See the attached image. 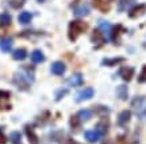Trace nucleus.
I'll return each mask as SVG.
<instances>
[{
	"instance_id": "0eeeda50",
	"label": "nucleus",
	"mask_w": 146,
	"mask_h": 144,
	"mask_svg": "<svg viewBox=\"0 0 146 144\" xmlns=\"http://www.w3.org/2000/svg\"><path fill=\"white\" fill-rule=\"evenodd\" d=\"M12 45H13V38L12 37H1L0 38V50L4 52V53H8L9 50L12 49Z\"/></svg>"
},
{
	"instance_id": "c85d7f7f",
	"label": "nucleus",
	"mask_w": 146,
	"mask_h": 144,
	"mask_svg": "<svg viewBox=\"0 0 146 144\" xmlns=\"http://www.w3.org/2000/svg\"><path fill=\"white\" fill-rule=\"evenodd\" d=\"M8 141V137L4 135V130L3 127H0V144H5Z\"/></svg>"
},
{
	"instance_id": "dca6fc26",
	"label": "nucleus",
	"mask_w": 146,
	"mask_h": 144,
	"mask_svg": "<svg viewBox=\"0 0 146 144\" xmlns=\"http://www.w3.org/2000/svg\"><path fill=\"white\" fill-rule=\"evenodd\" d=\"M115 93H117V97H118L121 101H126V99H127L129 90H127L126 85H119V86L115 89Z\"/></svg>"
},
{
	"instance_id": "7ed1b4c3",
	"label": "nucleus",
	"mask_w": 146,
	"mask_h": 144,
	"mask_svg": "<svg viewBox=\"0 0 146 144\" xmlns=\"http://www.w3.org/2000/svg\"><path fill=\"white\" fill-rule=\"evenodd\" d=\"M93 95H94V90H93L92 87H85L84 90H81L80 93L76 94L74 101H76L77 103H81V102H84V101H89Z\"/></svg>"
},
{
	"instance_id": "39448f33",
	"label": "nucleus",
	"mask_w": 146,
	"mask_h": 144,
	"mask_svg": "<svg viewBox=\"0 0 146 144\" xmlns=\"http://www.w3.org/2000/svg\"><path fill=\"white\" fill-rule=\"evenodd\" d=\"M50 72L54 76H62L66 72V65L61 61H54L53 64L50 65Z\"/></svg>"
},
{
	"instance_id": "a878e982",
	"label": "nucleus",
	"mask_w": 146,
	"mask_h": 144,
	"mask_svg": "<svg viewBox=\"0 0 146 144\" xmlns=\"http://www.w3.org/2000/svg\"><path fill=\"white\" fill-rule=\"evenodd\" d=\"M66 94H68V89H60V90L56 91V98L54 99L58 102V101H61V99L64 98V95H66Z\"/></svg>"
},
{
	"instance_id": "ddd939ff",
	"label": "nucleus",
	"mask_w": 146,
	"mask_h": 144,
	"mask_svg": "<svg viewBox=\"0 0 146 144\" xmlns=\"http://www.w3.org/2000/svg\"><path fill=\"white\" fill-rule=\"evenodd\" d=\"M27 56H28V53H27V50L24 49V48H17V49H15L13 50V53H12V58L16 60V61L25 60Z\"/></svg>"
},
{
	"instance_id": "b1692460",
	"label": "nucleus",
	"mask_w": 146,
	"mask_h": 144,
	"mask_svg": "<svg viewBox=\"0 0 146 144\" xmlns=\"http://www.w3.org/2000/svg\"><path fill=\"white\" fill-rule=\"evenodd\" d=\"M12 23V17L9 13H0V27H8V25H11Z\"/></svg>"
},
{
	"instance_id": "412c9836",
	"label": "nucleus",
	"mask_w": 146,
	"mask_h": 144,
	"mask_svg": "<svg viewBox=\"0 0 146 144\" xmlns=\"http://www.w3.org/2000/svg\"><path fill=\"white\" fill-rule=\"evenodd\" d=\"M93 5H94V8L105 12V13H106V12L109 11V8H110V5H109L108 3H105L104 0H93Z\"/></svg>"
},
{
	"instance_id": "423d86ee",
	"label": "nucleus",
	"mask_w": 146,
	"mask_h": 144,
	"mask_svg": "<svg viewBox=\"0 0 146 144\" xmlns=\"http://www.w3.org/2000/svg\"><path fill=\"white\" fill-rule=\"evenodd\" d=\"M90 9H89V5L86 3H80L77 4L76 7L73 8V13L77 16V17H84V16H88Z\"/></svg>"
},
{
	"instance_id": "6ab92c4d",
	"label": "nucleus",
	"mask_w": 146,
	"mask_h": 144,
	"mask_svg": "<svg viewBox=\"0 0 146 144\" xmlns=\"http://www.w3.org/2000/svg\"><path fill=\"white\" fill-rule=\"evenodd\" d=\"M134 3H135V0H118V5H117L118 12H123V11H126V9H129Z\"/></svg>"
},
{
	"instance_id": "4468645a",
	"label": "nucleus",
	"mask_w": 146,
	"mask_h": 144,
	"mask_svg": "<svg viewBox=\"0 0 146 144\" xmlns=\"http://www.w3.org/2000/svg\"><path fill=\"white\" fill-rule=\"evenodd\" d=\"M84 136H85V139L89 141V143H97V141L100 140V137H101V135L97 131H85V133H84Z\"/></svg>"
},
{
	"instance_id": "393cba45",
	"label": "nucleus",
	"mask_w": 146,
	"mask_h": 144,
	"mask_svg": "<svg viewBox=\"0 0 146 144\" xmlns=\"http://www.w3.org/2000/svg\"><path fill=\"white\" fill-rule=\"evenodd\" d=\"M143 103H145V98H143L142 95H138V97H135V98L131 101V107L135 108V110H141L143 106Z\"/></svg>"
},
{
	"instance_id": "f257e3e1",
	"label": "nucleus",
	"mask_w": 146,
	"mask_h": 144,
	"mask_svg": "<svg viewBox=\"0 0 146 144\" xmlns=\"http://www.w3.org/2000/svg\"><path fill=\"white\" fill-rule=\"evenodd\" d=\"M86 29H88L86 23L80 21V20H73V21H70L69 23V28H68V37H69L70 41H76L77 37H78L81 33H84Z\"/></svg>"
},
{
	"instance_id": "2eb2a0df",
	"label": "nucleus",
	"mask_w": 146,
	"mask_h": 144,
	"mask_svg": "<svg viewBox=\"0 0 146 144\" xmlns=\"http://www.w3.org/2000/svg\"><path fill=\"white\" fill-rule=\"evenodd\" d=\"M77 118H78V120L82 123V122H88V120H90V118L93 116V111H90V110H80L78 112H77V115H76Z\"/></svg>"
},
{
	"instance_id": "9b49d317",
	"label": "nucleus",
	"mask_w": 146,
	"mask_h": 144,
	"mask_svg": "<svg viewBox=\"0 0 146 144\" xmlns=\"http://www.w3.org/2000/svg\"><path fill=\"white\" fill-rule=\"evenodd\" d=\"M31 61L33 64H41L45 61V56L40 49H35L31 53Z\"/></svg>"
},
{
	"instance_id": "7c9ffc66",
	"label": "nucleus",
	"mask_w": 146,
	"mask_h": 144,
	"mask_svg": "<svg viewBox=\"0 0 146 144\" xmlns=\"http://www.w3.org/2000/svg\"><path fill=\"white\" fill-rule=\"evenodd\" d=\"M138 81L139 82H146V65L142 68V72H141V74L138 77Z\"/></svg>"
},
{
	"instance_id": "9d476101",
	"label": "nucleus",
	"mask_w": 146,
	"mask_h": 144,
	"mask_svg": "<svg viewBox=\"0 0 146 144\" xmlns=\"http://www.w3.org/2000/svg\"><path fill=\"white\" fill-rule=\"evenodd\" d=\"M119 76H121V78H122L123 81H126V82H129V81H131V78H133V76H134V69L133 68H122L121 70H119Z\"/></svg>"
},
{
	"instance_id": "1a4fd4ad",
	"label": "nucleus",
	"mask_w": 146,
	"mask_h": 144,
	"mask_svg": "<svg viewBox=\"0 0 146 144\" xmlns=\"http://www.w3.org/2000/svg\"><path fill=\"white\" fill-rule=\"evenodd\" d=\"M66 84L69 85L72 87H77V86H82L84 84V78H82V74L80 73H76V74H73L70 78L66 80Z\"/></svg>"
},
{
	"instance_id": "2f4dec72",
	"label": "nucleus",
	"mask_w": 146,
	"mask_h": 144,
	"mask_svg": "<svg viewBox=\"0 0 146 144\" xmlns=\"http://www.w3.org/2000/svg\"><path fill=\"white\" fill-rule=\"evenodd\" d=\"M64 144H80V143H77L76 140H73V139H70V137H66Z\"/></svg>"
},
{
	"instance_id": "c756f323",
	"label": "nucleus",
	"mask_w": 146,
	"mask_h": 144,
	"mask_svg": "<svg viewBox=\"0 0 146 144\" xmlns=\"http://www.w3.org/2000/svg\"><path fill=\"white\" fill-rule=\"evenodd\" d=\"M11 98V93L7 90H0V99H9Z\"/></svg>"
},
{
	"instance_id": "473e14b6",
	"label": "nucleus",
	"mask_w": 146,
	"mask_h": 144,
	"mask_svg": "<svg viewBox=\"0 0 146 144\" xmlns=\"http://www.w3.org/2000/svg\"><path fill=\"white\" fill-rule=\"evenodd\" d=\"M38 3H44V0H37Z\"/></svg>"
},
{
	"instance_id": "5701e85b",
	"label": "nucleus",
	"mask_w": 146,
	"mask_h": 144,
	"mask_svg": "<svg viewBox=\"0 0 146 144\" xmlns=\"http://www.w3.org/2000/svg\"><path fill=\"white\" fill-rule=\"evenodd\" d=\"M32 17H33V16H32L31 12L24 11V12H21V13L19 15L17 20H19V23H20V24H28V23H31Z\"/></svg>"
},
{
	"instance_id": "f8f14e48",
	"label": "nucleus",
	"mask_w": 146,
	"mask_h": 144,
	"mask_svg": "<svg viewBox=\"0 0 146 144\" xmlns=\"http://www.w3.org/2000/svg\"><path fill=\"white\" fill-rule=\"evenodd\" d=\"M92 41L94 42V44H104L105 41H106V37H105V34L101 32V29H96L94 32H93L92 34Z\"/></svg>"
},
{
	"instance_id": "aec40b11",
	"label": "nucleus",
	"mask_w": 146,
	"mask_h": 144,
	"mask_svg": "<svg viewBox=\"0 0 146 144\" xmlns=\"http://www.w3.org/2000/svg\"><path fill=\"white\" fill-rule=\"evenodd\" d=\"M108 128H109V122L106 120H101V122H98L97 123V126H96V131L100 135H105V133L108 132Z\"/></svg>"
},
{
	"instance_id": "4be33fe9",
	"label": "nucleus",
	"mask_w": 146,
	"mask_h": 144,
	"mask_svg": "<svg viewBox=\"0 0 146 144\" xmlns=\"http://www.w3.org/2000/svg\"><path fill=\"white\" fill-rule=\"evenodd\" d=\"M8 139H9V143L11 144H23L21 143V133L19 131H12L9 133Z\"/></svg>"
},
{
	"instance_id": "6e6552de",
	"label": "nucleus",
	"mask_w": 146,
	"mask_h": 144,
	"mask_svg": "<svg viewBox=\"0 0 146 144\" xmlns=\"http://www.w3.org/2000/svg\"><path fill=\"white\" fill-rule=\"evenodd\" d=\"M130 118H131V112L130 110H123L119 112L118 118H117V124L123 127V126H126L129 122H130Z\"/></svg>"
},
{
	"instance_id": "bb28decb",
	"label": "nucleus",
	"mask_w": 146,
	"mask_h": 144,
	"mask_svg": "<svg viewBox=\"0 0 146 144\" xmlns=\"http://www.w3.org/2000/svg\"><path fill=\"white\" fill-rule=\"evenodd\" d=\"M69 123H70V126H72V128H78V127H80V124H81V122L78 120V118H77L76 115L70 118Z\"/></svg>"
},
{
	"instance_id": "f3484780",
	"label": "nucleus",
	"mask_w": 146,
	"mask_h": 144,
	"mask_svg": "<svg viewBox=\"0 0 146 144\" xmlns=\"http://www.w3.org/2000/svg\"><path fill=\"white\" fill-rule=\"evenodd\" d=\"M25 133H27V137H28V140H29V143L31 144H38V136L35 133V131H33L32 127L27 126V127H25Z\"/></svg>"
},
{
	"instance_id": "f03ea898",
	"label": "nucleus",
	"mask_w": 146,
	"mask_h": 144,
	"mask_svg": "<svg viewBox=\"0 0 146 144\" xmlns=\"http://www.w3.org/2000/svg\"><path fill=\"white\" fill-rule=\"evenodd\" d=\"M33 81H35V77H33V74H29V73L24 74V73L20 72L13 76V84L19 87L20 90H28Z\"/></svg>"
},
{
	"instance_id": "a211bd4d",
	"label": "nucleus",
	"mask_w": 146,
	"mask_h": 144,
	"mask_svg": "<svg viewBox=\"0 0 146 144\" xmlns=\"http://www.w3.org/2000/svg\"><path fill=\"white\" fill-rule=\"evenodd\" d=\"M125 58L123 57H114V58H104L101 61V64L104 66H114V65H118L121 62H123Z\"/></svg>"
},
{
	"instance_id": "20e7f679",
	"label": "nucleus",
	"mask_w": 146,
	"mask_h": 144,
	"mask_svg": "<svg viewBox=\"0 0 146 144\" xmlns=\"http://www.w3.org/2000/svg\"><path fill=\"white\" fill-rule=\"evenodd\" d=\"M146 12V4H137L135 7H133L129 11V17L130 19H137V17H141V16L145 15Z\"/></svg>"
},
{
	"instance_id": "cd10ccee",
	"label": "nucleus",
	"mask_w": 146,
	"mask_h": 144,
	"mask_svg": "<svg viewBox=\"0 0 146 144\" xmlns=\"http://www.w3.org/2000/svg\"><path fill=\"white\" fill-rule=\"evenodd\" d=\"M24 1H25V0H12V1H9V4H11L12 8L17 9V8L23 7V5H24Z\"/></svg>"
}]
</instances>
